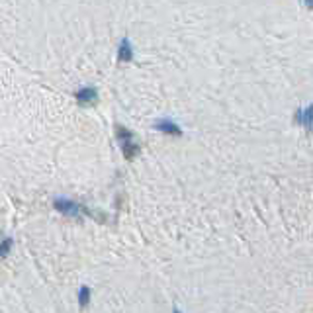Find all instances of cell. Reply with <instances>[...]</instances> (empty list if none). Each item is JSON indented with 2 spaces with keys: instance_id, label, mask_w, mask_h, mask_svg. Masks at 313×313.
<instances>
[{
  "instance_id": "1",
  "label": "cell",
  "mask_w": 313,
  "mask_h": 313,
  "mask_svg": "<svg viewBox=\"0 0 313 313\" xmlns=\"http://www.w3.org/2000/svg\"><path fill=\"white\" fill-rule=\"evenodd\" d=\"M116 139H118L120 145H122L124 156H126L128 160H134L135 156H137V153H139V145L135 143L134 134H132L128 128H124V126H116Z\"/></svg>"
},
{
  "instance_id": "2",
  "label": "cell",
  "mask_w": 313,
  "mask_h": 313,
  "mask_svg": "<svg viewBox=\"0 0 313 313\" xmlns=\"http://www.w3.org/2000/svg\"><path fill=\"white\" fill-rule=\"evenodd\" d=\"M53 208H55L59 214L68 216V218H80V216L88 214V210H86L84 206H80V204H76V202L68 200V198H55Z\"/></svg>"
},
{
  "instance_id": "3",
  "label": "cell",
  "mask_w": 313,
  "mask_h": 313,
  "mask_svg": "<svg viewBox=\"0 0 313 313\" xmlns=\"http://www.w3.org/2000/svg\"><path fill=\"white\" fill-rule=\"evenodd\" d=\"M294 122L300 124V126H304L308 132H313V104H310L304 110H298L296 116H294Z\"/></svg>"
},
{
  "instance_id": "4",
  "label": "cell",
  "mask_w": 313,
  "mask_h": 313,
  "mask_svg": "<svg viewBox=\"0 0 313 313\" xmlns=\"http://www.w3.org/2000/svg\"><path fill=\"white\" fill-rule=\"evenodd\" d=\"M74 98H76V102L80 104V106H92V104H96V100H98V90L96 88H80L76 94H74Z\"/></svg>"
},
{
  "instance_id": "5",
  "label": "cell",
  "mask_w": 313,
  "mask_h": 313,
  "mask_svg": "<svg viewBox=\"0 0 313 313\" xmlns=\"http://www.w3.org/2000/svg\"><path fill=\"white\" fill-rule=\"evenodd\" d=\"M155 130H158V132H162V134L166 135H182V130H180L178 124H174L172 120H158L155 124Z\"/></svg>"
},
{
  "instance_id": "6",
  "label": "cell",
  "mask_w": 313,
  "mask_h": 313,
  "mask_svg": "<svg viewBox=\"0 0 313 313\" xmlns=\"http://www.w3.org/2000/svg\"><path fill=\"white\" fill-rule=\"evenodd\" d=\"M132 59H134V49H132L130 40H122L120 49H118V61L120 63H130Z\"/></svg>"
},
{
  "instance_id": "7",
  "label": "cell",
  "mask_w": 313,
  "mask_h": 313,
  "mask_svg": "<svg viewBox=\"0 0 313 313\" xmlns=\"http://www.w3.org/2000/svg\"><path fill=\"white\" fill-rule=\"evenodd\" d=\"M90 296H92V292H90L88 286H82V288L78 290V306H80L82 310H84V308H88Z\"/></svg>"
},
{
  "instance_id": "8",
  "label": "cell",
  "mask_w": 313,
  "mask_h": 313,
  "mask_svg": "<svg viewBox=\"0 0 313 313\" xmlns=\"http://www.w3.org/2000/svg\"><path fill=\"white\" fill-rule=\"evenodd\" d=\"M10 248H12V237H6V239L2 241V250H0V254H2V258H6V256H8V252H10Z\"/></svg>"
},
{
  "instance_id": "9",
  "label": "cell",
  "mask_w": 313,
  "mask_h": 313,
  "mask_svg": "<svg viewBox=\"0 0 313 313\" xmlns=\"http://www.w3.org/2000/svg\"><path fill=\"white\" fill-rule=\"evenodd\" d=\"M302 2H304L308 8H313V0H302Z\"/></svg>"
},
{
  "instance_id": "10",
  "label": "cell",
  "mask_w": 313,
  "mask_h": 313,
  "mask_svg": "<svg viewBox=\"0 0 313 313\" xmlns=\"http://www.w3.org/2000/svg\"><path fill=\"white\" fill-rule=\"evenodd\" d=\"M174 313H180V312H178V310H176V312H174Z\"/></svg>"
}]
</instances>
